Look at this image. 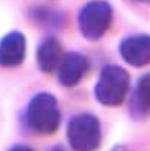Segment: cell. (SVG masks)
Segmentation results:
<instances>
[{"label": "cell", "instance_id": "1", "mask_svg": "<svg viewBox=\"0 0 150 151\" xmlns=\"http://www.w3.org/2000/svg\"><path fill=\"white\" fill-rule=\"evenodd\" d=\"M27 122L36 133H54L60 124V111L56 98L45 92L34 96L28 106Z\"/></svg>", "mask_w": 150, "mask_h": 151}, {"label": "cell", "instance_id": "2", "mask_svg": "<svg viewBox=\"0 0 150 151\" xmlns=\"http://www.w3.org/2000/svg\"><path fill=\"white\" fill-rule=\"evenodd\" d=\"M129 83L130 77L125 69L115 65H106L95 87V96L105 106H120L125 101Z\"/></svg>", "mask_w": 150, "mask_h": 151}, {"label": "cell", "instance_id": "3", "mask_svg": "<svg viewBox=\"0 0 150 151\" xmlns=\"http://www.w3.org/2000/svg\"><path fill=\"white\" fill-rule=\"evenodd\" d=\"M67 137L75 151H95L102 139L97 117L91 113L74 115L68 124Z\"/></svg>", "mask_w": 150, "mask_h": 151}, {"label": "cell", "instance_id": "4", "mask_svg": "<svg viewBox=\"0 0 150 151\" xmlns=\"http://www.w3.org/2000/svg\"><path fill=\"white\" fill-rule=\"evenodd\" d=\"M112 21V9L105 1H91L81 9L78 17L80 32L89 40H97L108 31Z\"/></svg>", "mask_w": 150, "mask_h": 151}, {"label": "cell", "instance_id": "5", "mask_svg": "<svg viewBox=\"0 0 150 151\" xmlns=\"http://www.w3.org/2000/svg\"><path fill=\"white\" fill-rule=\"evenodd\" d=\"M89 68L88 59L80 53L71 52L65 55L58 67V79L65 87L77 85Z\"/></svg>", "mask_w": 150, "mask_h": 151}, {"label": "cell", "instance_id": "6", "mask_svg": "<svg viewBox=\"0 0 150 151\" xmlns=\"http://www.w3.org/2000/svg\"><path fill=\"white\" fill-rule=\"evenodd\" d=\"M120 54L126 63L143 67L150 63V36L136 35L126 38L120 45Z\"/></svg>", "mask_w": 150, "mask_h": 151}, {"label": "cell", "instance_id": "7", "mask_svg": "<svg viewBox=\"0 0 150 151\" xmlns=\"http://www.w3.org/2000/svg\"><path fill=\"white\" fill-rule=\"evenodd\" d=\"M25 56V38L19 32L10 33L0 42V65L17 67Z\"/></svg>", "mask_w": 150, "mask_h": 151}, {"label": "cell", "instance_id": "8", "mask_svg": "<svg viewBox=\"0 0 150 151\" xmlns=\"http://www.w3.org/2000/svg\"><path fill=\"white\" fill-rule=\"evenodd\" d=\"M61 59V47L55 38H47L41 42L37 51V61L40 70L51 73L59 67Z\"/></svg>", "mask_w": 150, "mask_h": 151}, {"label": "cell", "instance_id": "9", "mask_svg": "<svg viewBox=\"0 0 150 151\" xmlns=\"http://www.w3.org/2000/svg\"><path fill=\"white\" fill-rule=\"evenodd\" d=\"M135 108L141 112H145L150 109V73L144 75L138 83L135 89Z\"/></svg>", "mask_w": 150, "mask_h": 151}, {"label": "cell", "instance_id": "10", "mask_svg": "<svg viewBox=\"0 0 150 151\" xmlns=\"http://www.w3.org/2000/svg\"><path fill=\"white\" fill-rule=\"evenodd\" d=\"M9 151H34L31 147L27 146V145H16L13 148H11Z\"/></svg>", "mask_w": 150, "mask_h": 151}, {"label": "cell", "instance_id": "11", "mask_svg": "<svg viewBox=\"0 0 150 151\" xmlns=\"http://www.w3.org/2000/svg\"><path fill=\"white\" fill-rule=\"evenodd\" d=\"M48 151H68V150H66L63 146H53Z\"/></svg>", "mask_w": 150, "mask_h": 151}, {"label": "cell", "instance_id": "12", "mask_svg": "<svg viewBox=\"0 0 150 151\" xmlns=\"http://www.w3.org/2000/svg\"><path fill=\"white\" fill-rule=\"evenodd\" d=\"M113 151H128V150L126 148H124V147H116Z\"/></svg>", "mask_w": 150, "mask_h": 151}, {"label": "cell", "instance_id": "13", "mask_svg": "<svg viewBox=\"0 0 150 151\" xmlns=\"http://www.w3.org/2000/svg\"><path fill=\"white\" fill-rule=\"evenodd\" d=\"M138 1H141V2H145V3H149V4H150V0H138Z\"/></svg>", "mask_w": 150, "mask_h": 151}]
</instances>
